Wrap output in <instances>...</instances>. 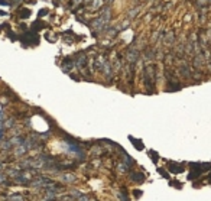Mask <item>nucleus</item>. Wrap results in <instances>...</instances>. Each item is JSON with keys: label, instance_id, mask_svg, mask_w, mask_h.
Returning <instances> with one entry per match:
<instances>
[]
</instances>
